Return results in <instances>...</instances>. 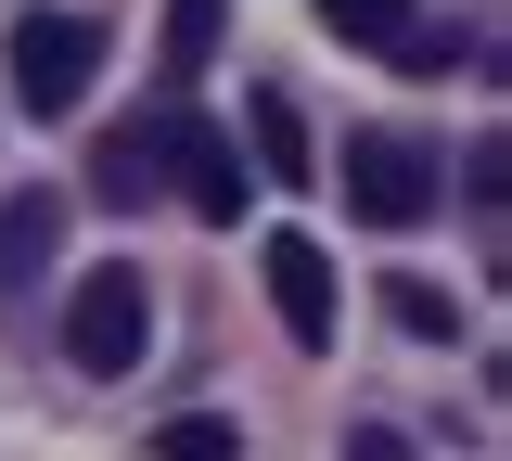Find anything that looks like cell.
<instances>
[{
    "label": "cell",
    "mask_w": 512,
    "mask_h": 461,
    "mask_svg": "<svg viewBox=\"0 0 512 461\" xmlns=\"http://www.w3.org/2000/svg\"><path fill=\"white\" fill-rule=\"evenodd\" d=\"M448 193V167H436V141L423 129H359L346 141V218H372V231H423Z\"/></svg>",
    "instance_id": "2"
},
{
    "label": "cell",
    "mask_w": 512,
    "mask_h": 461,
    "mask_svg": "<svg viewBox=\"0 0 512 461\" xmlns=\"http://www.w3.org/2000/svg\"><path fill=\"white\" fill-rule=\"evenodd\" d=\"M141 346H154V282H141V257L77 269V295H64V359L116 385V372H141Z\"/></svg>",
    "instance_id": "1"
},
{
    "label": "cell",
    "mask_w": 512,
    "mask_h": 461,
    "mask_svg": "<svg viewBox=\"0 0 512 461\" xmlns=\"http://www.w3.org/2000/svg\"><path fill=\"white\" fill-rule=\"evenodd\" d=\"M256 269H269L282 333H295V346H333V321H346V308H333V257H320L308 231H269V244H256Z\"/></svg>",
    "instance_id": "5"
},
{
    "label": "cell",
    "mask_w": 512,
    "mask_h": 461,
    "mask_svg": "<svg viewBox=\"0 0 512 461\" xmlns=\"http://www.w3.org/2000/svg\"><path fill=\"white\" fill-rule=\"evenodd\" d=\"M90 193H103V205L167 193V180H154V116H141V129H103V154H90Z\"/></svg>",
    "instance_id": "8"
},
{
    "label": "cell",
    "mask_w": 512,
    "mask_h": 461,
    "mask_svg": "<svg viewBox=\"0 0 512 461\" xmlns=\"http://www.w3.org/2000/svg\"><path fill=\"white\" fill-rule=\"evenodd\" d=\"M103 77V26L90 13H13V103L26 116H77Z\"/></svg>",
    "instance_id": "3"
},
{
    "label": "cell",
    "mask_w": 512,
    "mask_h": 461,
    "mask_svg": "<svg viewBox=\"0 0 512 461\" xmlns=\"http://www.w3.org/2000/svg\"><path fill=\"white\" fill-rule=\"evenodd\" d=\"M154 461H244V436H231L218 410H180V423L154 436Z\"/></svg>",
    "instance_id": "11"
},
{
    "label": "cell",
    "mask_w": 512,
    "mask_h": 461,
    "mask_svg": "<svg viewBox=\"0 0 512 461\" xmlns=\"http://www.w3.org/2000/svg\"><path fill=\"white\" fill-rule=\"evenodd\" d=\"M346 461H423V449H410L397 423H346Z\"/></svg>",
    "instance_id": "13"
},
{
    "label": "cell",
    "mask_w": 512,
    "mask_h": 461,
    "mask_svg": "<svg viewBox=\"0 0 512 461\" xmlns=\"http://www.w3.org/2000/svg\"><path fill=\"white\" fill-rule=\"evenodd\" d=\"M218 52V0H167V77H192Z\"/></svg>",
    "instance_id": "12"
},
{
    "label": "cell",
    "mask_w": 512,
    "mask_h": 461,
    "mask_svg": "<svg viewBox=\"0 0 512 461\" xmlns=\"http://www.w3.org/2000/svg\"><path fill=\"white\" fill-rule=\"evenodd\" d=\"M320 13H333V39H359V52H384V65H410V77L461 65V39H448V26H423L410 0H320Z\"/></svg>",
    "instance_id": "6"
},
{
    "label": "cell",
    "mask_w": 512,
    "mask_h": 461,
    "mask_svg": "<svg viewBox=\"0 0 512 461\" xmlns=\"http://www.w3.org/2000/svg\"><path fill=\"white\" fill-rule=\"evenodd\" d=\"M64 257V193H39V180H26V193L0 205V282H13V295H39V269Z\"/></svg>",
    "instance_id": "7"
},
{
    "label": "cell",
    "mask_w": 512,
    "mask_h": 461,
    "mask_svg": "<svg viewBox=\"0 0 512 461\" xmlns=\"http://www.w3.org/2000/svg\"><path fill=\"white\" fill-rule=\"evenodd\" d=\"M244 116H256V167H269V180H308V167H320V154H308V116H295V90H256Z\"/></svg>",
    "instance_id": "9"
},
{
    "label": "cell",
    "mask_w": 512,
    "mask_h": 461,
    "mask_svg": "<svg viewBox=\"0 0 512 461\" xmlns=\"http://www.w3.org/2000/svg\"><path fill=\"white\" fill-rule=\"evenodd\" d=\"M154 180H167L192 218H244V141L218 129V116H192V103H167V116H154Z\"/></svg>",
    "instance_id": "4"
},
{
    "label": "cell",
    "mask_w": 512,
    "mask_h": 461,
    "mask_svg": "<svg viewBox=\"0 0 512 461\" xmlns=\"http://www.w3.org/2000/svg\"><path fill=\"white\" fill-rule=\"evenodd\" d=\"M384 321H397V333H423V346H448V333H461V308H448L436 282H384Z\"/></svg>",
    "instance_id": "10"
}]
</instances>
